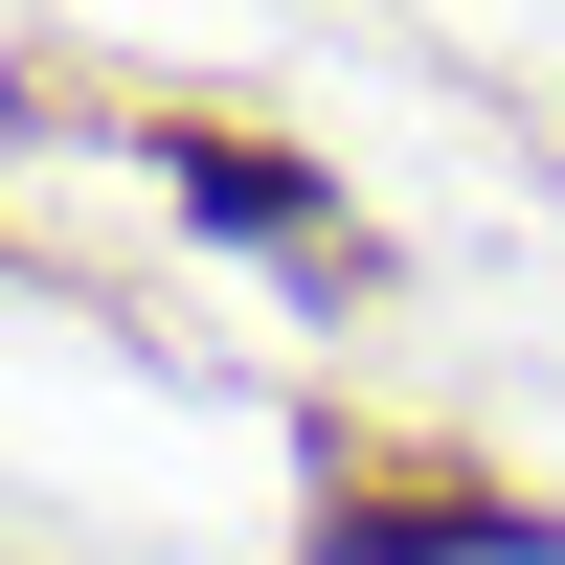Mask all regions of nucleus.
<instances>
[{"mask_svg":"<svg viewBox=\"0 0 565 565\" xmlns=\"http://www.w3.org/2000/svg\"><path fill=\"white\" fill-rule=\"evenodd\" d=\"M181 204H204V226H249V249H340V204H317L295 159H249V136H181Z\"/></svg>","mask_w":565,"mask_h":565,"instance_id":"nucleus-1","label":"nucleus"}]
</instances>
